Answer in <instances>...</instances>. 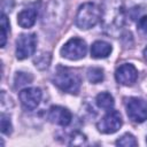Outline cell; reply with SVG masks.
I'll return each instance as SVG.
<instances>
[{"label":"cell","instance_id":"obj_14","mask_svg":"<svg viewBox=\"0 0 147 147\" xmlns=\"http://www.w3.org/2000/svg\"><path fill=\"white\" fill-rule=\"evenodd\" d=\"M95 102L98 105L99 108L101 109H106V110H110L113 109L114 105H115V101H114V98L110 93L108 92H101L96 95L95 98Z\"/></svg>","mask_w":147,"mask_h":147},{"label":"cell","instance_id":"obj_22","mask_svg":"<svg viewBox=\"0 0 147 147\" xmlns=\"http://www.w3.org/2000/svg\"><path fill=\"white\" fill-rule=\"evenodd\" d=\"M137 29L140 32V34H142L145 38H147V15L139 18L138 24H137Z\"/></svg>","mask_w":147,"mask_h":147},{"label":"cell","instance_id":"obj_6","mask_svg":"<svg viewBox=\"0 0 147 147\" xmlns=\"http://www.w3.org/2000/svg\"><path fill=\"white\" fill-rule=\"evenodd\" d=\"M37 47V37L34 33H22L16 40V57L25 60L30 57Z\"/></svg>","mask_w":147,"mask_h":147},{"label":"cell","instance_id":"obj_3","mask_svg":"<svg viewBox=\"0 0 147 147\" xmlns=\"http://www.w3.org/2000/svg\"><path fill=\"white\" fill-rule=\"evenodd\" d=\"M101 21V9L93 2L83 3L76 14L75 23L82 30H88Z\"/></svg>","mask_w":147,"mask_h":147},{"label":"cell","instance_id":"obj_1","mask_svg":"<svg viewBox=\"0 0 147 147\" xmlns=\"http://www.w3.org/2000/svg\"><path fill=\"white\" fill-rule=\"evenodd\" d=\"M101 22L102 29L108 36L118 37L125 23L123 0H106L101 9Z\"/></svg>","mask_w":147,"mask_h":147},{"label":"cell","instance_id":"obj_19","mask_svg":"<svg viewBox=\"0 0 147 147\" xmlns=\"http://www.w3.org/2000/svg\"><path fill=\"white\" fill-rule=\"evenodd\" d=\"M116 145L117 146H124V147H134L138 145L136 138L133 134L131 133H124L121 138H118L116 140Z\"/></svg>","mask_w":147,"mask_h":147},{"label":"cell","instance_id":"obj_17","mask_svg":"<svg viewBox=\"0 0 147 147\" xmlns=\"http://www.w3.org/2000/svg\"><path fill=\"white\" fill-rule=\"evenodd\" d=\"M34 65L40 69V70H44V69H47L49 63H51V54L48 52H41L40 54H38L36 57H34Z\"/></svg>","mask_w":147,"mask_h":147},{"label":"cell","instance_id":"obj_20","mask_svg":"<svg viewBox=\"0 0 147 147\" xmlns=\"http://www.w3.org/2000/svg\"><path fill=\"white\" fill-rule=\"evenodd\" d=\"M1 132L3 134H7L9 136L11 132H13V125H11V122H10V118L6 115V114H1Z\"/></svg>","mask_w":147,"mask_h":147},{"label":"cell","instance_id":"obj_10","mask_svg":"<svg viewBox=\"0 0 147 147\" xmlns=\"http://www.w3.org/2000/svg\"><path fill=\"white\" fill-rule=\"evenodd\" d=\"M115 78L118 84L130 86L138 79V70L131 63H124L119 65L115 72Z\"/></svg>","mask_w":147,"mask_h":147},{"label":"cell","instance_id":"obj_4","mask_svg":"<svg viewBox=\"0 0 147 147\" xmlns=\"http://www.w3.org/2000/svg\"><path fill=\"white\" fill-rule=\"evenodd\" d=\"M87 52V45L85 42V40L74 37L71 39H69L61 48L60 53L63 57L71 60V61H76V60H80L86 55Z\"/></svg>","mask_w":147,"mask_h":147},{"label":"cell","instance_id":"obj_16","mask_svg":"<svg viewBox=\"0 0 147 147\" xmlns=\"http://www.w3.org/2000/svg\"><path fill=\"white\" fill-rule=\"evenodd\" d=\"M0 25H1V36H0V46L1 47H5L6 45V41H7V37L9 34V31H10V26H9V21L6 16V14H2L1 13V20H0Z\"/></svg>","mask_w":147,"mask_h":147},{"label":"cell","instance_id":"obj_9","mask_svg":"<svg viewBox=\"0 0 147 147\" xmlns=\"http://www.w3.org/2000/svg\"><path fill=\"white\" fill-rule=\"evenodd\" d=\"M41 90L38 87H26L18 93L21 105L26 110H33L41 101Z\"/></svg>","mask_w":147,"mask_h":147},{"label":"cell","instance_id":"obj_18","mask_svg":"<svg viewBox=\"0 0 147 147\" xmlns=\"http://www.w3.org/2000/svg\"><path fill=\"white\" fill-rule=\"evenodd\" d=\"M33 77L31 74H28V72H22V71H18L16 72L15 75V78H14V83H15V87H21L23 85H26V84H30L32 82Z\"/></svg>","mask_w":147,"mask_h":147},{"label":"cell","instance_id":"obj_21","mask_svg":"<svg viewBox=\"0 0 147 147\" xmlns=\"http://www.w3.org/2000/svg\"><path fill=\"white\" fill-rule=\"evenodd\" d=\"M69 144L70 145H79V146H83V145H86L87 144V140H86V137L83 133L76 131V132H74L70 136V142Z\"/></svg>","mask_w":147,"mask_h":147},{"label":"cell","instance_id":"obj_5","mask_svg":"<svg viewBox=\"0 0 147 147\" xmlns=\"http://www.w3.org/2000/svg\"><path fill=\"white\" fill-rule=\"evenodd\" d=\"M62 0H51L48 7L45 11L44 23L51 25L52 28L60 26L62 22L65 20V7Z\"/></svg>","mask_w":147,"mask_h":147},{"label":"cell","instance_id":"obj_23","mask_svg":"<svg viewBox=\"0 0 147 147\" xmlns=\"http://www.w3.org/2000/svg\"><path fill=\"white\" fill-rule=\"evenodd\" d=\"M14 7V0H1V13L6 14L10 11Z\"/></svg>","mask_w":147,"mask_h":147},{"label":"cell","instance_id":"obj_11","mask_svg":"<svg viewBox=\"0 0 147 147\" xmlns=\"http://www.w3.org/2000/svg\"><path fill=\"white\" fill-rule=\"evenodd\" d=\"M47 118L51 123L60 125V126H67L71 123L72 115L69 109L61 107V106H52L48 110Z\"/></svg>","mask_w":147,"mask_h":147},{"label":"cell","instance_id":"obj_24","mask_svg":"<svg viewBox=\"0 0 147 147\" xmlns=\"http://www.w3.org/2000/svg\"><path fill=\"white\" fill-rule=\"evenodd\" d=\"M142 54H144V57H145V60H146V62H147V47H145Z\"/></svg>","mask_w":147,"mask_h":147},{"label":"cell","instance_id":"obj_15","mask_svg":"<svg viewBox=\"0 0 147 147\" xmlns=\"http://www.w3.org/2000/svg\"><path fill=\"white\" fill-rule=\"evenodd\" d=\"M86 76H87V79L90 83L92 84H98V83H101L105 78V74H103V69L100 68V67H92V68H88L87 72H86Z\"/></svg>","mask_w":147,"mask_h":147},{"label":"cell","instance_id":"obj_7","mask_svg":"<svg viewBox=\"0 0 147 147\" xmlns=\"http://www.w3.org/2000/svg\"><path fill=\"white\" fill-rule=\"evenodd\" d=\"M123 121H122V116L117 110L110 109L108 110V113L96 123V127L99 130V132L105 133V134H111L115 133L119 130V127L122 126Z\"/></svg>","mask_w":147,"mask_h":147},{"label":"cell","instance_id":"obj_8","mask_svg":"<svg viewBox=\"0 0 147 147\" xmlns=\"http://www.w3.org/2000/svg\"><path fill=\"white\" fill-rule=\"evenodd\" d=\"M129 118L134 123H142L147 119V102L139 98H130L125 105Z\"/></svg>","mask_w":147,"mask_h":147},{"label":"cell","instance_id":"obj_12","mask_svg":"<svg viewBox=\"0 0 147 147\" xmlns=\"http://www.w3.org/2000/svg\"><path fill=\"white\" fill-rule=\"evenodd\" d=\"M113 47L109 42L103 40H96L91 46V56L94 59H105L110 55Z\"/></svg>","mask_w":147,"mask_h":147},{"label":"cell","instance_id":"obj_2","mask_svg":"<svg viewBox=\"0 0 147 147\" xmlns=\"http://www.w3.org/2000/svg\"><path fill=\"white\" fill-rule=\"evenodd\" d=\"M53 84L63 92L77 94L80 90L82 80L79 75L76 74L74 70L59 65L53 76Z\"/></svg>","mask_w":147,"mask_h":147},{"label":"cell","instance_id":"obj_13","mask_svg":"<svg viewBox=\"0 0 147 147\" xmlns=\"http://www.w3.org/2000/svg\"><path fill=\"white\" fill-rule=\"evenodd\" d=\"M37 20V10L34 8H26L18 13L17 15V23L23 29L31 28Z\"/></svg>","mask_w":147,"mask_h":147}]
</instances>
